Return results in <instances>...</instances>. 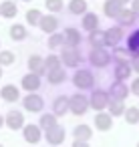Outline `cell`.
<instances>
[{"label":"cell","instance_id":"28","mask_svg":"<svg viewBox=\"0 0 139 147\" xmlns=\"http://www.w3.org/2000/svg\"><path fill=\"white\" fill-rule=\"evenodd\" d=\"M109 113H111L113 117L125 115V105H123V101H121V99H113V101L109 103Z\"/></svg>","mask_w":139,"mask_h":147},{"label":"cell","instance_id":"35","mask_svg":"<svg viewBox=\"0 0 139 147\" xmlns=\"http://www.w3.org/2000/svg\"><path fill=\"white\" fill-rule=\"evenodd\" d=\"M40 20H43L40 10L32 8V10H28V12H26V22H28V24H40Z\"/></svg>","mask_w":139,"mask_h":147},{"label":"cell","instance_id":"1","mask_svg":"<svg viewBox=\"0 0 139 147\" xmlns=\"http://www.w3.org/2000/svg\"><path fill=\"white\" fill-rule=\"evenodd\" d=\"M89 103H91V107H93L95 111H103L105 107H109V103H111V95H109L107 91L97 89V91H93Z\"/></svg>","mask_w":139,"mask_h":147},{"label":"cell","instance_id":"7","mask_svg":"<svg viewBox=\"0 0 139 147\" xmlns=\"http://www.w3.org/2000/svg\"><path fill=\"white\" fill-rule=\"evenodd\" d=\"M47 141H49L51 145H61V143L65 141V129H63L61 125H55L53 129L47 131Z\"/></svg>","mask_w":139,"mask_h":147},{"label":"cell","instance_id":"33","mask_svg":"<svg viewBox=\"0 0 139 147\" xmlns=\"http://www.w3.org/2000/svg\"><path fill=\"white\" fill-rule=\"evenodd\" d=\"M125 121L131 123V125L139 123V107H129V109H125Z\"/></svg>","mask_w":139,"mask_h":147},{"label":"cell","instance_id":"31","mask_svg":"<svg viewBox=\"0 0 139 147\" xmlns=\"http://www.w3.org/2000/svg\"><path fill=\"white\" fill-rule=\"evenodd\" d=\"M10 36H12V40H24L26 38V28L22 24H14V26H10Z\"/></svg>","mask_w":139,"mask_h":147},{"label":"cell","instance_id":"11","mask_svg":"<svg viewBox=\"0 0 139 147\" xmlns=\"http://www.w3.org/2000/svg\"><path fill=\"white\" fill-rule=\"evenodd\" d=\"M22 135L28 143H38L40 141V125H24Z\"/></svg>","mask_w":139,"mask_h":147},{"label":"cell","instance_id":"5","mask_svg":"<svg viewBox=\"0 0 139 147\" xmlns=\"http://www.w3.org/2000/svg\"><path fill=\"white\" fill-rule=\"evenodd\" d=\"M22 105H24V109H26V111H30V113H38V111H43L45 101H43V97H40V95L30 93V95H26V97H24Z\"/></svg>","mask_w":139,"mask_h":147},{"label":"cell","instance_id":"27","mask_svg":"<svg viewBox=\"0 0 139 147\" xmlns=\"http://www.w3.org/2000/svg\"><path fill=\"white\" fill-rule=\"evenodd\" d=\"M135 16H137V14H135L133 10H125V8H123V10H121V14L117 16V22H119L121 26L133 24V22H135Z\"/></svg>","mask_w":139,"mask_h":147},{"label":"cell","instance_id":"18","mask_svg":"<svg viewBox=\"0 0 139 147\" xmlns=\"http://www.w3.org/2000/svg\"><path fill=\"white\" fill-rule=\"evenodd\" d=\"M89 42H91L95 49H105V47H107L105 32H103V30H93V32L89 34Z\"/></svg>","mask_w":139,"mask_h":147},{"label":"cell","instance_id":"47","mask_svg":"<svg viewBox=\"0 0 139 147\" xmlns=\"http://www.w3.org/2000/svg\"><path fill=\"white\" fill-rule=\"evenodd\" d=\"M137 147H139V143H137Z\"/></svg>","mask_w":139,"mask_h":147},{"label":"cell","instance_id":"44","mask_svg":"<svg viewBox=\"0 0 139 147\" xmlns=\"http://www.w3.org/2000/svg\"><path fill=\"white\" fill-rule=\"evenodd\" d=\"M0 77H2V65H0Z\"/></svg>","mask_w":139,"mask_h":147},{"label":"cell","instance_id":"12","mask_svg":"<svg viewBox=\"0 0 139 147\" xmlns=\"http://www.w3.org/2000/svg\"><path fill=\"white\" fill-rule=\"evenodd\" d=\"M103 10L109 18H117L123 10V2H119V0H107V2L103 4Z\"/></svg>","mask_w":139,"mask_h":147},{"label":"cell","instance_id":"29","mask_svg":"<svg viewBox=\"0 0 139 147\" xmlns=\"http://www.w3.org/2000/svg\"><path fill=\"white\" fill-rule=\"evenodd\" d=\"M65 79H67V75H65L63 67H61V69H55V71H49V83H51V85H59V83H63Z\"/></svg>","mask_w":139,"mask_h":147},{"label":"cell","instance_id":"34","mask_svg":"<svg viewBox=\"0 0 139 147\" xmlns=\"http://www.w3.org/2000/svg\"><path fill=\"white\" fill-rule=\"evenodd\" d=\"M63 45H67L65 34H57V32H53L51 38H49V47H51V49H59V47H63Z\"/></svg>","mask_w":139,"mask_h":147},{"label":"cell","instance_id":"40","mask_svg":"<svg viewBox=\"0 0 139 147\" xmlns=\"http://www.w3.org/2000/svg\"><path fill=\"white\" fill-rule=\"evenodd\" d=\"M131 69H133L135 73H139V57H133V61H131Z\"/></svg>","mask_w":139,"mask_h":147},{"label":"cell","instance_id":"23","mask_svg":"<svg viewBox=\"0 0 139 147\" xmlns=\"http://www.w3.org/2000/svg\"><path fill=\"white\" fill-rule=\"evenodd\" d=\"M127 49L133 57H139V30L131 32L129 38H127Z\"/></svg>","mask_w":139,"mask_h":147},{"label":"cell","instance_id":"15","mask_svg":"<svg viewBox=\"0 0 139 147\" xmlns=\"http://www.w3.org/2000/svg\"><path fill=\"white\" fill-rule=\"evenodd\" d=\"M53 111H55L57 117L65 115L67 111H71V99H67V97H57L55 103H53Z\"/></svg>","mask_w":139,"mask_h":147},{"label":"cell","instance_id":"9","mask_svg":"<svg viewBox=\"0 0 139 147\" xmlns=\"http://www.w3.org/2000/svg\"><path fill=\"white\" fill-rule=\"evenodd\" d=\"M109 95H111V99H121L123 101L129 95V89H127V85L123 81H115L111 85V89H109Z\"/></svg>","mask_w":139,"mask_h":147},{"label":"cell","instance_id":"26","mask_svg":"<svg viewBox=\"0 0 139 147\" xmlns=\"http://www.w3.org/2000/svg\"><path fill=\"white\" fill-rule=\"evenodd\" d=\"M73 133H75V139H81V141H89L91 135H93V131H91L89 125H77Z\"/></svg>","mask_w":139,"mask_h":147},{"label":"cell","instance_id":"10","mask_svg":"<svg viewBox=\"0 0 139 147\" xmlns=\"http://www.w3.org/2000/svg\"><path fill=\"white\" fill-rule=\"evenodd\" d=\"M6 125H8L12 131L22 129V127H24V117H22V113H20V111H10V113L6 115Z\"/></svg>","mask_w":139,"mask_h":147},{"label":"cell","instance_id":"36","mask_svg":"<svg viewBox=\"0 0 139 147\" xmlns=\"http://www.w3.org/2000/svg\"><path fill=\"white\" fill-rule=\"evenodd\" d=\"M16 61V57H14V53H10V51H2L0 53V65H12Z\"/></svg>","mask_w":139,"mask_h":147},{"label":"cell","instance_id":"21","mask_svg":"<svg viewBox=\"0 0 139 147\" xmlns=\"http://www.w3.org/2000/svg\"><path fill=\"white\" fill-rule=\"evenodd\" d=\"M45 32H49V34H53L57 28H59V20L55 18V16H43V20H40V24H38Z\"/></svg>","mask_w":139,"mask_h":147},{"label":"cell","instance_id":"46","mask_svg":"<svg viewBox=\"0 0 139 147\" xmlns=\"http://www.w3.org/2000/svg\"><path fill=\"white\" fill-rule=\"evenodd\" d=\"M24 2H28V0H24Z\"/></svg>","mask_w":139,"mask_h":147},{"label":"cell","instance_id":"6","mask_svg":"<svg viewBox=\"0 0 139 147\" xmlns=\"http://www.w3.org/2000/svg\"><path fill=\"white\" fill-rule=\"evenodd\" d=\"M89 107H91V103H89L87 97H83V95H79V93L71 97V113H75V115H83Z\"/></svg>","mask_w":139,"mask_h":147},{"label":"cell","instance_id":"14","mask_svg":"<svg viewBox=\"0 0 139 147\" xmlns=\"http://www.w3.org/2000/svg\"><path fill=\"white\" fill-rule=\"evenodd\" d=\"M38 87H40V77H38V75L28 73V75H24V77H22V89H26L28 93L36 91Z\"/></svg>","mask_w":139,"mask_h":147},{"label":"cell","instance_id":"19","mask_svg":"<svg viewBox=\"0 0 139 147\" xmlns=\"http://www.w3.org/2000/svg\"><path fill=\"white\" fill-rule=\"evenodd\" d=\"M97 26H99L97 14L95 12H85V16H83V28L89 30V32H93V30H97Z\"/></svg>","mask_w":139,"mask_h":147},{"label":"cell","instance_id":"38","mask_svg":"<svg viewBox=\"0 0 139 147\" xmlns=\"http://www.w3.org/2000/svg\"><path fill=\"white\" fill-rule=\"evenodd\" d=\"M129 55H131L129 49H115V53H113V57L117 59V63H127V57Z\"/></svg>","mask_w":139,"mask_h":147},{"label":"cell","instance_id":"32","mask_svg":"<svg viewBox=\"0 0 139 147\" xmlns=\"http://www.w3.org/2000/svg\"><path fill=\"white\" fill-rule=\"evenodd\" d=\"M61 63H63V59H61V57H57V55H49V57L45 59L47 71H55V69H61Z\"/></svg>","mask_w":139,"mask_h":147},{"label":"cell","instance_id":"20","mask_svg":"<svg viewBox=\"0 0 139 147\" xmlns=\"http://www.w3.org/2000/svg\"><path fill=\"white\" fill-rule=\"evenodd\" d=\"M0 97H2L4 101H8V103H14L18 99V89L14 85H4L2 91H0Z\"/></svg>","mask_w":139,"mask_h":147},{"label":"cell","instance_id":"39","mask_svg":"<svg viewBox=\"0 0 139 147\" xmlns=\"http://www.w3.org/2000/svg\"><path fill=\"white\" fill-rule=\"evenodd\" d=\"M131 93L139 97V77H137V79H135V81L131 83Z\"/></svg>","mask_w":139,"mask_h":147},{"label":"cell","instance_id":"4","mask_svg":"<svg viewBox=\"0 0 139 147\" xmlns=\"http://www.w3.org/2000/svg\"><path fill=\"white\" fill-rule=\"evenodd\" d=\"M89 61H91L93 67H107L111 63V55L105 49H93L91 55H89Z\"/></svg>","mask_w":139,"mask_h":147},{"label":"cell","instance_id":"37","mask_svg":"<svg viewBox=\"0 0 139 147\" xmlns=\"http://www.w3.org/2000/svg\"><path fill=\"white\" fill-rule=\"evenodd\" d=\"M45 4L51 12H61L63 10V0H45Z\"/></svg>","mask_w":139,"mask_h":147},{"label":"cell","instance_id":"42","mask_svg":"<svg viewBox=\"0 0 139 147\" xmlns=\"http://www.w3.org/2000/svg\"><path fill=\"white\" fill-rule=\"evenodd\" d=\"M73 147H89V143H87V141H81V139H75Z\"/></svg>","mask_w":139,"mask_h":147},{"label":"cell","instance_id":"24","mask_svg":"<svg viewBox=\"0 0 139 147\" xmlns=\"http://www.w3.org/2000/svg\"><path fill=\"white\" fill-rule=\"evenodd\" d=\"M65 40H67V47H77L81 42V32L77 28H67L65 30Z\"/></svg>","mask_w":139,"mask_h":147},{"label":"cell","instance_id":"8","mask_svg":"<svg viewBox=\"0 0 139 147\" xmlns=\"http://www.w3.org/2000/svg\"><path fill=\"white\" fill-rule=\"evenodd\" d=\"M28 69H30V73H34V75H45L47 73V65H45V59L43 57H38V55H34V57H30L28 59Z\"/></svg>","mask_w":139,"mask_h":147},{"label":"cell","instance_id":"45","mask_svg":"<svg viewBox=\"0 0 139 147\" xmlns=\"http://www.w3.org/2000/svg\"><path fill=\"white\" fill-rule=\"evenodd\" d=\"M119 2H123V4H125V2H129V0H119Z\"/></svg>","mask_w":139,"mask_h":147},{"label":"cell","instance_id":"13","mask_svg":"<svg viewBox=\"0 0 139 147\" xmlns=\"http://www.w3.org/2000/svg\"><path fill=\"white\" fill-rule=\"evenodd\" d=\"M105 38H107V47H117L119 40L123 38V28L121 26H113V28L105 30Z\"/></svg>","mask_w":139,"mask_h":147},{"label":"cell","instance_id":"22","mask_svg":"<svg viewBox=\"0 0 139 147\" xmlns=\"http://www.w3.org/2000/svg\"><path fill=\"white\" fill-rule=\"evenodd\" d=\"M131 71H133V69H131L129 63H117V65H115V79H117V81H125V79L131 75Z\"/></svg>","mask_w":139,"mask_h":147},{"label":"cell","instance_id":"17","mask_svg":"<svg viewBox=\"0 0 139 147\" xmlns=\"http://www.w3.org/2000/svg\"><path fill=\"white\" fill-rule=\"evenodd\" d=\"M18 12L16 4L12 2V0H4L2 4H0V16H4V18H14Z\"/></svg>","mask_w":139,"mask_h":147},{"label":"cell","instance_id":"48","mask_svg":"<svg viewBox=\"0 0 139 147\" xmlns=\"http://www.w3.org/2000/svg\"><path fill=\"white\" fill-rule=\"evenodd\" d=\"M0 147H2V145H0Z\"/></svg>","mask_w":139,"mask_h":147},{"label":"cell","instance_id":"2","mask_svg":"<svg viewBox=\"0 0 139 147\" xmlns=\"http://www.w3.org/2000/svg\"><path fill=\"white\" fill-rule=\"evenodd\" d=\"M93 73L91 71H87V69H81V71H77L75 73V77H73V83H75V87H79V89H91L93 87Z\"/></svg>","mask_w":139,"mask_h":147},{"label":"cell","instance_id":"43","mask_svg":"<svg viewBox=\"0 0 139 147\" xmlns=\"http://www.w3.org/2000/svg\"><path fill=\"white\" fill-rule=\"evenodd\" d=\"M4 123H6V117H2V115H0V127H2Z\"/></svg>","mask_w":139,"mask_h":147},{"label":"cell","instance_id":"3","mask_svg":"<svg viewBox=\"0 0 139 147\" xmlns=\"http://www.w3.org/2000/svg\"><path fill=\"white\" fill-rule=\"evenodd\" d=\"M61 59H63V63H65L67 67H77V65L81 63L79 49H77V47H67V45H65V49H63V53H61Z\"/></svg>","mask_w":139,"mask_h":147},{"label":"cell","instance_id":"25","mask_svg":"<svg viewBox=\"0 0 139 147\" xmlns=\"http://www.w3.org/2000/svg\"><path fill=\"white\" fill-rule=\"evenodd\" d=\"M38 125H40V129H45V131L53 129V127L57 125V115H55V113H45V115H40Z\"/></svg>","mask_w":139,"mask_h":147},{"label":"cell","instance_id":"41","mask_svg":"<svg viewBox=\"0 0 139 147\" xmlns=\"http://www.w3.org/2000/svg\"><path fill=\"white\" fill-rule=\"evenodd\" d=\"M131 10L139 16V0H133V2H131Z\"/></svg>","mask_w":139,"mask_h":147},{"label":"cell","instance_id":"16","mask_svg":"<svg viewBox=\"0 0 139 147\" xmlns=\"http://www.w3.org/2000/svg\"><path fill=\"white\" fill-rule=\"evenodd\" d=\"M113 115L111 113H99L97 117H95V127L99 129V131H109L111 127H113V119H111Z\"/></svg>","mask_w":139,"mask_h":147},{"label":"cell","instance_id":"30","mask_svg":"<svg viewBox=\"0 0 139 147\" xmlns=\"http://www.w3.org/2000/svg\"><path fill=\"white\" fill-rule=\"evenodd\" d=\"M69 10L73 14H85L87 12V2H85V0H71Z\"/></svg>","mask_w":139,"mask_h":147}]
</instances>
